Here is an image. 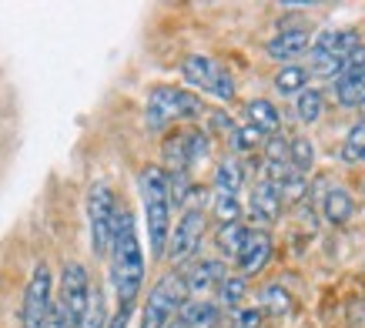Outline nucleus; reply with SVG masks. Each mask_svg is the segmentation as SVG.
Here are the masks:
<instances>
[{
  "label": "nucleus",
  "instance_id": "nucleus-20",
  "mask_svg": "<svg viewBox=\"0 0 365 328\" xmlns=\"http://www.w3.org/2000/svg\"><path fill=\"white\" fill-rule=\"evenodd\" d=\"M245 185V168L238 164V158H222L215 168V181L211 191H222V195H238Z\"/></svg>",
  "mask_w": 365,
  "mask_h": 328
},
{
  "label": "nucleus",
  "instance_id": "nucleus-14",
  "mask_svg": "<svg viewBox=\"0 0 365 328\" xmlns=\"http://www.w3.org/2000/svg\"><path fill=\"white\" fill-rule=\"evenodd\" d=\"M319 205H322V218L329 221V225H335V228H342V225H349V221L355 218V198H352V191L342 185L325 188Z\"/></svg>",
  "mask_w": 365,
  "mask_h": 328
},
{
  "label": "nucleus",
  "instance_id": "nucleus-32",
  "mask_svg": "<svg viewBox=\"0 0 365 328\" xmlns=\"http://www.w3.org/2000/svg\"><path fill=\"white\" fill-rule=\"evenodd\" d=\"M262 322H265V315L258 305H242L232 312V328H262Z\"/></svg>",
  "mask_w": 365,
  "mask_h": 328
},
{
  "label": "nucleus",
  "instance_id": "nucleus-27",
  "mask_svg": "<svg viewBox=\"0 0 365 328\" xmlns=\"http://www.w3.org/2000/svg\"><path fill=\"white\" fill-rule=\"evenodd\" d=\"M211 215L218 218V225L242 221V201H238V195H222V191H215V195H211Z\"/></svg>",
  "mask_w": 365,
  "mask_h": 328
},
{
  "label": "nucleus",
  "instance_id": "nucleus-15",
  "mask_svg": "<svg viewBox=\"0 0 365 328\" xmlns=\"http://www.w3.org/2000/svg\"><path fill=\"white\" fill-rule=\"evenodd\" d=\"M181 328H218L222 322V308L208 302V298H188L185 305L178 308V318H175Z\"/></svg>",
  "mask_w": 365,
  "mask_h": 328
},
{
  "label": "nucleus",
  "instance_id": "nucleus-25",
  "mask_svg": "<svg viewBox=\"0 0 365 328\" xmlns=\"http://www.w3.org/2000/svg\"><path fill=\"white\" fill-rule=\"evenodd\" d=\"M312 164H315V144H312V138H292L288 141V168H295V171H302V175H309Z\"/></svg>",
  "mask_w": 365,
  "mask_h": 328
},
{
  "label": "nucleus",
  "instance_id": "nucleus-26",
  "mask_svg": "<svg viewBox=\"0 0 365 328\" xmlns=\"http://www.w3.org/2000/svg\"><path fill=\"white\" fill-rule=\"evenodd\" d=\"M278 191H282V205H292V201H302L309 195V178L295 171V168H285V175L275 181Z\"/></svg>",
  "mask_w": 365,
  "mask_h": 328
},
{
  "label": "nucleus",
  "instance_id": "nucleus-5",
  "mask_svg": "<svg viewBox=\"0 0 365 328\" xmlns=\"http://www.w3.org/2000/svg\"><path fill=\"white\" fill-rule=\"evenodd\" d=\"M205 225H208V215H205L201 205H191V208L181 211L178 225L171 228V235H168L165 262L175 265V268H185V265L198 255L201 238H205Z\"/></svg>",
  "mask_w": 365,
  "mask_h": 328
},
{
  "label": "nucleus",
  "instance_id": "nucleus-34",
  "mask_svg": "<svg viewBox=\"0 0 365 328\" xmlns=\"http://www.w3.org/2000/svg\"><path fill=\"white\" fill-rule=\"evenodd\" d=\"M211 131H222V134H228V138H232L235 121L228 118L225 111H211Z\"/></svg>",
  "mask_w": 365,
  "mask_h": 328
},
{
  "label": "nucleus",
  "instance_id": "nucleus-2",
  "mask_svg": "<svg viewBox=\"0 0 365 328\" xmlns=\"http://www.w3.org/2000/svg\"><path fill=\"white\" fill-rule=\"evenodd\" d=\"M144 201V218H148V241H151V258L165 262L168 235H171V195H168V175L161 164H148L138 178Z\"/></svg>",
  "mask_w": 365,
  "mask_h": 328
},
{
  "label": "nucleus",
  "instance_id": "nucleus-38",
  "mask_svg": "<svg viewBox=\"0 0 365 328\" xmlns=\"http://www.w3.org/2000/svg\"><path fill=\"white\" fill-rule=\"evenodd\" d=\"M362 114H365V104H362Z\"/></svg>",
  "mask_w": 365,
  "mask_h": 328
},
{
  "label": "nucleus",
  "instance_id": "nucleus-24",
  "mask_svg": "<svg viewBox=\"0 0 365 328\" xmlns=\"http://www.w3.org/2000/svg\"><path fill=\"white\" fill-rule=\"evenodd\" d=\"M322 111H325V94H322L319 88H305L295 98V114H299L302 124H319L322 121Z\"/></svg>",
  "mask_w": 365,
  "mask_h": 328
},
{
  "label": "nucleus",
  "instance_id": "nucleus-28",
  "mask_svg": "<svg viewBox=\"0 0 365 328\" xmlns=\"http://www.w3.org/2000/svg\"><path fill=\"white\" fill-rule=\"evenodd\" d=\"M362 151H365V118L355 121L352 128H349V134H345V141H342V161L345 164H359V161H362Z\"/></svg>",
  "mask_w": 365,
  "mask_h": 328
},
{
  "label": "nucleus",
  "instance_id": "nucleus-6",
  "mask_svg": "<svg viewBox=\"0 0 365 328\" xmlns=\"http://www.w3.org/2000/svg\"><path fill=\"white\" fill-rule=\"evenodd\" d=\"M188 302L185 295V282L178 272H168L161 282L151 288V295L144 302V315H141V328H168L178 318V308Z\"/></svg>",
  "mask_w": 365,
  "mask_h": 328
},
{
  "label": "nucleus",
  "instance_id": "nucleus-30",
  "mask_svg": "<svg viewBox=\"0 0 365 328\" xmlns=\"http://www.w3.org/2000/svg\"><path fill=\"white\" fill-rule=\"evenodd\" d=\"M108 325V315H104V295L101 288H91V302H88V312L81 318L78 328H104Z\"/></svg>",
  "mask_w": 365,
  "mask_h": 328
},
{
  "label": "nucleus",
  "instance_id": "nucleus-17",
  "mask_svg": "<svg viewBox=\"0 0 365 328\" xmlns=\"http://www.w3.org/2000/svg\"><path fill=\"white\" fill-rule=\"evenodd\" d=\"M245 114H248V124L258 128L265 138L278 134V128H282V114H278V108L272 104V101H265V98L248 101V104H245Z\"/></svg>",
  "mask_w": 365,
  "mask_h": 328
},
{
  "label": "nucleus",
  "instance_id": "nucleus-36",
  "mask_svg": "<svg viewBox=\"0 0 365 328\" xmlns=\"http://www.w3.org/2000/svg\"><path fill=\"white\" fill-rule=\"evenodd\" d=\"M168 328H181V325H178V322H171V325H168Z\"/></svg>",
  "mask_w": 365,
  "mask_h": 328
},
{
  "label": "nucleus",
  "instance_id": "nucleus-35",
  "mask_svg": "<svg viewBox=\"0 0 365 328\" xmlns=\"http://www.w3.org/2000/svg\"><path fill=\"white\" fill-rule=\"evenodd\" d=\"M128 322H131V308H118L114 318H108V325L104 328H128Z\"/></svg>",
  "mask_w": 365,
  "mask_h": 328
},
{
  "label": "nucleus",
  "instance_id": "nucleus-3",
  "mask_svg": "<svg viewBox=\"0 0 365 328\" xmlns=\"http://www.w3.org/2000/svg\"><path fill=\"white\" fill-rule=\"evenodd\" d=\"M205 114L201 98H195L191 91L171 88V84H158L148 94V111H144V124L148 131H168L175 121H195Z\"/></svg>",
  "mask_w": 365,
  "mask_h": 328
},
{
  "label": "nucleus",
  "instance_id": "nucleus-9",
  "mask_svg": "<svg viewBox=\"0 0 365 328\" xmlns=\"http://www.w3.org/2000/svg\"><path fill=\"white\" fill-rule=\"evenodd\" d=\"M91 272L84 268L81 262H67L64 272H61V295H57V305L64 308L67 315V325L78 328L84 312H88V302H91Z\"/></svg>",
  "mask_w": 365,
  "mask_h": 328
},
{
  "label": "nucleus",
  "instance_id": "nucleus-33",
  "mask_svg": "<svg viewBox=\"0 0 365 328\" xmlns=\"http://www.w3.org/2000/svg\"><path fill=\"white\" fill-rule=\"evenodd\" d=\"M365 71V44H359L352 51V54L345 57V64H342V77H349V74H362Z\"/></svg>",
  "mask_w": 365,
  "mask_h": 328
},
{
  "label": "nucleus",
  "instance_id": "nucleus-18",
  "mask_svg": "<svg viewBox=\"0 0 365 328\" xmlns=\"http://www.w3.org/2000/svg\"><path fill=\"white\" fill-rule=\"evenodd\" d=\"M309 81H312V74H309V67L305 64H282L275 71V91L282 94V98H299L302 91L309 88Z\"/></svg>",
  "mask_w": 365,
  "mask_h": 328
},
{
  "label": "nucleus",
  "instance_id": "nucleus-19",
  "mask_svg": "<svg viewBox=\"0 0 365 328\" xmlns=\"http://www.w3.org/2000/svg\"><path fill=\"white\" fill-rule=\"evenodd\" d=\"M292 305H295V298H292V292H288L282 282H268L265 288H262V295H258V308H262V315L282 318V315L292 312Z\"/></svg>",
  "mask_w": 365,
  "mask_h": 328
},
{
  "label": "nucleus",
  "instance_id": "nucleus-31",
  "mask_svg": "<svg viewBox=\"0 0 365 328\" xmlns=\"http://www.w3.org/2000/svg\"><path fill=\"white\" fill-rule=\"evenodd\" d=\"M208 148H211L208 134L201 131V128H188V168H191V171H195V168L208 158Z\"/></svg>",
  "mask_w": 365,
  "mask_h": 328
},
{
  "label": "nucleus",
  "instance_id": "nucleus-21",
  "mask_svg": "<svg viewBox=\"0 0 365 328\" xmlns=\"http://www.w3.org/2000/svg\"><path fill=\"white\" fill-rule=\"evenodd\" d=\"M215 292H218V302H215V305L235 312V308H242L245 298H248V278H242V275H225L222 285H218Z\"/></svg>",
  "mask_w": 365,
  "mask_h": 328
},
{
  "label": "nucleus",
  "instance_id": "nucleus-23",
  "mask_svg": "<svg viewBox=\"0 0 365 328\" xmlns=\"http://www.w3.org/2000/svg\"><path fill=\"white\" fill-rule=\"evenodd\" d=\"M335 98H339V108H362L365 104V71L362 74H349L335 81Z\"/></svg>",
  "mask_w": 365,
  "mask_h": 328
},
{
  "label": "nucleus",
  "instance_id": "nucleus-29",
  "mask_svg": "<svg viewBox=\"0 0 365 328\" xmlns=\"http://www.w3.org/2000/svg\"><path fill=\"white\" fill-rule=\"evenodd\" d=\"M262 144H265V134L258 131V128H252V124H235L232 148L238 154H242V151H255V148H262Z\"/></svg>",
  "mask_w": 365,
  "mask_h": 328
},
{
  "label": "nucleus",
  "instance_id": "nucleus-11",
  "mask_svg": "<svg viewBox=\"0 0 365 328\" xmlns=\"http://www.w3.org/2000/svg\"><path fill=\"white\" fill-rule=\"evenodd\" d=\"M272 255H275V241H272V235H268L265 228H252L248 231V238H245V245H242V252H238V258H235L238 275H242V278L262 275L268 268V262H272Z\"/></svg>",
  "mask_w": 365,
  "mask_h": 328
},
{
  "label": "nucleus",
  "instance_id": "nucleus-13",
  "mask_svg": "<svg viewBox=\"0 0 365 328\" xmlns=\"http://www.w3.org/2000/svg\"><path fill=\"white\" fill-rule=\"evenodd\" d=\"M305 51H312V34L305 27H285L265 44V54L278 64H295Z\"/></svg>",
  "mask_w": 365,
  "mask_h": 328
},
{
  "label": "nucleus",
  "instance_id": "nucleus-10",
  "mask_svg": "<svg viewBox=\"0 0 365 328\" xmlns=\"http://www.w3.org/2000/svg\"><path fill=\"white\" fill-rule=\"evenodd\" d=\"M181 282H185V295L188 298H201L205 292H215L222 278L228 275L222 258H198V262H188L185 268H178Z\"/></svg>",
  "mask_w": 365,
  "mask_h": 328
},
{
  "label": "nucleus",
  "instance_id": "nucleus-4",
  "mask_svg": "<svg viewBox=\"0 0 365 328\" xmlns=\"http://www.w3.org/2000/svg\"><path fill=\"white\" fill-rule=\"evenodd\" d=\"M114 218H118V198L108 181H94L88 191V221H91V248L98 258L111 255Z\"/></svg>",
  "mask_w": 365,
  "mask_h": 328
},
{
  "label": "nucleus",
  "instance_id": "nucleus-1",
  "mask_svg": "<svg viewBox=\"0 0 365 328\" xmlns=\"http://www.w3.org/2000/svg\"><path fill=\"white\" fill-rule=\"evenodd\" d=\"M111 285L118 295V308H134L138 295L144 288V248L138 238L131 208L118 205L114 218V238H111Z\"/></svg>",
  "mask_w": 365,
  "mask_h": 328
},
{
  "label": "nucleus",
  "instance_id": "nucleus-22",
  "mask_svg": "<svg viewBox=\"0 0 365 328\" xmlns=\"http://www.w3.org/2000/svg\"><path fill=\"white\" fill-rule=\"evenodd\" d=\"M248 225H242V221H232V225H218V235H215V241H218V252H222V258H238V252H242L245 238H248Z\"/></svg>",
  "mask_w": 365,
  "mask_h": 328
},
{
  "label": "nucleus",
  "instance_id": "nucleus-16",
  "mask_svg": "<svg viewBox=\"0 0 365 328\" xmlns=\"http://www.w3.org/2000/svg\"><path fill=\"white\" fill-rule=\"evenodd\" d=\"M161 151H165V175H191V168H188V128L168 134L165 144H161Z\"/></svg>",
  "mask_w": 365,
  "mask_h": 328
},
{
  "label": "nucleus",
  "instance_id": "nucleus-12",
  "mask_svg": "<svg viewBox=\"0 0 365 328\" xmlns=\"http://www.w3.org/2000/svg\"><path fill=\"white\" fill-rule=\"evenodd\" d=\"M248 215L258 225H275L282 218V191H278L275 181H255L252 195H248Z\"/></svg>",
  "mask_w": 365,
  "mask_h": 328
},
{
  "label": "nucleus",
  "instance_id": "nucleus-37",
  "mask_svg": "<svg viewBox=\"0 0 365 328\" xmlns=\"http://www.w3.org/2000/svg\"><path fill=\"white\" fill-rule=\"evenodd\" d=\"M359 164H365V151H362V161H359Z\"/></svg>",
  "mask_w": 365,
  "mask_h": 328
},
{
  "label": "nucleus",
  "instance_id": "nucleus-8",
  "mask_svg": "<svg viewBox=\"0 0 365 328\" xmlns=\"http://www.w3.org/2000/svg\"><path fill=\"white\" fill-rule=\"evenodd\" d=\"M51 305H54V278H51L47 262H41L34 268L31 282H27V292H24L21 328H44L47 315H51Z\"/></svg>",
  "mask_w": 365,
  "mask_h": 328
},
{
  "label": "nucleus",
  "instance_id": "nucleus-7",
  "mask_svg": "<svg viewBox=\"0 0 365 328\" xmlns=\"http://www.w3.org/2000/svg\"><path fill=\"white\" fill-rule=\"evenodd\" d=\"M181 77L188 81L191 88H198V91H205V94H211V98H218L222 104L235 101L232 74H228L218 61H211V57H205V54L185 57V61H181Z\"/></svg>",
  "mask_w": 365,
  "mask_h": 328
}]
</instances>
